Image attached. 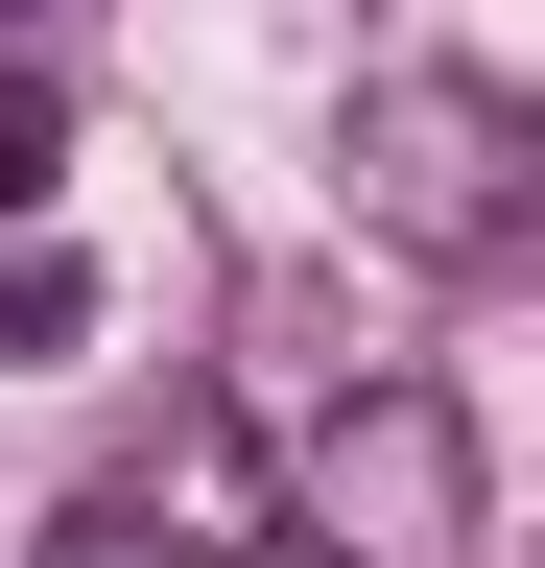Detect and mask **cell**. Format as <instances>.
I'll list each match as a JSON object with an SVG mask.
<instances>
[{
    "instance_id": "6da1fadb",
    "label": "cell",
    "mask_w": 545,
    "mask_h": 568,
    "mask_svg": "<svg viewBox=\"0 0 545 568\" xmlns=\"http://www.w3.org/2000/svg\"><path fill=\"white\" fill-rule=\"evenodd\" d=\"M261 474H285V545H309V568H474V403L403 379V355L332 379Z\"/></svg>"
},
{
    "instance_id": "7a4b0ae2",
    "label": "cell",
    "mask_w": 545,
    "mask_h": 568,
    "mask_svg": "<svg viewBox=\"0 0 545 568\" xmlns=\"http://www.w3.org/2000/svg\"><path fill=\"white\" fill-rule=\"evenodd\" d=\"M356 213H380L403 261H522L545 119L498 95V71H356Z\"/></svg>"
},
{
    "instance_id": "3957f363",
    "label": "cell",
    "mask_w": 545,
    "mask_h": 568,
    "mask_svg": "<svg viewBox=\"0 0 545 568\" xmlns=\"http://www.w3.org/2000/svg\"><path fill=\"white\" fill-rule=\"evenodd\" d=\"M95 497H119L166 568H285V474H261V426H238V403H166Z\"/></svg>"
},
{
    "instance_id": "277c9868",
    "label": "cell",
    "mask_w": 545,
    "mask_h": 568,
    "mask_svg": "<svg viewBox=\"0 0 545 568\" xmlns=\"http://www.w3.org/2000/svg\"><path fill=\"white\" fill-rule=\"evenodd\" d=\"M48 190H72V95H48V71H0V237H24Z\"/></svg>"
},
{
    "instance_id": "5b68a950",
    "label": "cell",
    "mask_w": 545,
    "mask_h": 568,
    "mask_svg": "<svg viewBox=\"0 0 545 568\" xmlns=\"http://www.w3.org/2000/svg\"><path fill=\"white\" fill-rule=\"evenodd\" d=\"M72 332H95V284H72V261L24 237V261H0V379H48V355H72Z\"/></svg>"
},
{
    "instance_id": "8992f818",
    "label": "cell",
    "mask_w": 545,
    "mask_h": 568,
    "mask_svg": "<svg viewBox=\"0 0 545 568\" xmlns=\"http://www.w3.org/2000/svg\"><path fill=\"white\" fill-rule=\"evenodd\" d=\"M48 568H166V545L119 521V497H72V521H48Z\"/></svg>"
}]
</instances>
